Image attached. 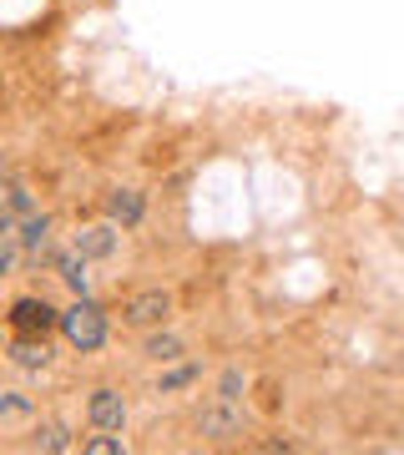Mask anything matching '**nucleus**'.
<instances>
[{"mask_svg": "<svg viewBox=\"0 0 404 455\" xmlns=\"http://www.w3.org/2000/svg\"><path fill=\"white\" fill-rule=\"evenodd\" d=\"M197 435L212 440V445L238 440V435H242V410H238V400H223V395H218L212 405L197 410Z\"/></svg>", "mask_w": 404, "mask_h": 455, "instance_id": "f03ea898", "label": "nucleus"}, {"mask_svg": "<svg viewBox=\"0 0 404 455\" xmlns=\"http://www.w3.org/2000/svg\"><path fill=\"white\" fill-rule=\"evenodd\" d=\"M26 410H31L26 395H0V420H5V415H26Z\"/></svg>", "mask_w": 404, "mask_h": 455, "instance_id": "f3484780", "label": "nucleus"}, {"mask_svg": "<svg viewBox=\"0 0 404 455\" xmlns=\"http://www.w3.org/2000/svg\"><path fill=\"white\" fill-rule=\"evenodd\" d=\"M172 319V293L167 289H142L127 299V309H122V324L131 329H157Z\"/></svg>", "mask_w": 404, "mask_h": 455, "instance_id": "7ed1b4c3", "label": "nucleus"}, {"mask_svg": "<svg viewBox=\"0 0 404 455\" xmlns=\"http://www.w3.org/2000/svg\"><path fill=\"white\" fill-rule=\"evenodd\" d=\"M142 212H147V203H142L137 188H112V193H107V218H112L116 228H137Z\"/></svg>", "mask_w": 404, "mask_h": 455, "instance_id": "423d86ee", "label": "nucleus"}, {"mask_svg": "<svg viewBox=\"0 0 404 455\" xmlns=\"http://www.w3.org/2000/svg\"><path fill=\"white\" fill-rule=\"evenodd\" d=\"M56 268H61L66 289L76 293V299H81V293H86V289H91V274H86V259H81L76 248H71V253H61V259H56Z\"/></svg>", "mask_w": 404, "mask_h": 455, "instance_id": "9b49d317", "label": "nucleus"}, {"mask_svg": "<svg viewBox=\"0 0 404 455\" xmlns=\"http://www.w3.org/2000/svg\"><path fill=\"white\" fill-rule=\"evenodd\" d=\"M0 208L11 212V218H31V212H36L31 188H26V182H16V178H5V182H0Z\"/></svg>", "mask_w": 404, "mask_h": 455, "instance_id": "9d476101", "label": "nucleus"}, {"mask_svg": "<svg viewBox=\"0 0 404 455\" xmlns=\"http://www.w3.org/2000/svg\"><path fill=\"white\" fill-rule=\"evenodd\" d=\"M31 451H46V455L71 451V430H66V425H41V430H36V440H31Z\"/></svg>", "mask_w": 404, "mask_h": 455, "instance_id": "ddd939ff", "label": "nucleus"}, {"mask_svg": "<svg viewBox=\"0 0 404 455\" xmlns=\"http://www.w3.org/2000/svg\"><path fill=\"white\" fill-rule=\"evenodd\" d=\"M16 243L26 248L31 259L46 253V248H51V218H46V212H41V218H36V212H31V218H20V223H16Z\"/></svg>", "mask_w": 404, "mask_h": 455, "instance_id": "6e6552de", "label": "nucleus"}, {"mask_svg": "<svg viewBox=\"0 0 404 455\" xmlns=\"http://www.w3.org/2000/svg\"><path fill=\"white\" fill-rule=\"evenodd\" d=\"M218 395H223V400H238V395H242V374H238V370H223V379H218Z\"/></svg>", "mask_w": 404, "mask_h": 455, "instance_id": "2eb2a0df", "label": "nucleus"}, {"mask_svg": "<svg viewBox=\"0 0 404 455\" xmlns=\"http://www.w3.org/2000/svg\"><path fill=\"white\" fill-rule=\"evenodd\" d=\"M11 359H16L20 370H46V364H51L46 334H26V339H16V344H11Z\"/></svg>", "mask_w": 404, "mask_h": 455, "instance_id": "1a4fd4ad", "label": "nucleus"}, {"mask_svg": "<svg viewBox=\"0 0 404 455\" xmlns=\"http://www.w3.org/2000/svg\"><path fill=\"white\" fill-rule=\"evenodd\" d=\"M61 334H66V344H71V349L91 355V349H101V344H107V314H101L97 304L81 293L76 304L61 314Z\"/></svg>", "mask_w": 404, "mask_h": 455, "instance_id": "f257e3e1", "label": "nucleus"}, {"mask_svg": "<svg viewBox=\"0 0 404 455\" xmlns=\"http://www.w3.org/2000/svg\"><path fill=\"white\" fill-rule=\"evenodd\" d=\"M11 263H16V253H11V243H0V278L11 274Z\"/></svg>", "mask_w": 404, "mask_h": 455, "instance_id": "a211bd4d", "label": "nucleus"}, {"mask_svg": "<svg viewBox=\"0 0 404 455\" xmlns=\"http://www.w3.org/2000/svg\"><path fill=\"white\" fill-rule=\"evenodd\" d=\"M11 324H16L20 334H51V329H61V314L51 309L46 299H16Z\"/></svg>", "mask_w": 404, "mask_h": 455, "instance_id": "20e7f679", "label": "nucleus"}, {"mask_svg": "<svg viewBox=\"0 0 404 455\" xmlns=\"http://www.w3.org/2000/svg\"><path fill=\"white\" fill-rule=\"evenodd\" d=\"M76 253L81 259H112L116 253V223H91L76 233Z\"/></svg>", "mask_w": 404, "mask_h": 455, "instance_id": "0eeeda50", "label": "nucleus"}, {"mask_svg": "<svg viewBox=\"0 0 404 455\" xmlns=\"http://www.w3.org/2000/svg\"><path fill=\"white\" fill-rule=\"evenodd\" d=\"M142 355L157 359V364H172V359H182V339H178V334H147Z\"/></svg>", "mask_w": 404, "mask_h": 455, "instance_id": "f8f14e48", "label": "nucleus"}, {"mask_svg": "<svg viewBox=\"0 0 404 455\" xmlns=\"http://www.w3.org/2000/svg\"><path fill=\"white\" fill-rule=\"evenodd\" d=\"M86 415H91L97 430H122V425H127V400H122L112 385H101V390H91V400H86Z\"/></svg>", "mask_w": 404, "mask_h": 455, "instance_id": "39448f33", "label": "nucleus"}, {"mask_svg": "<svg viewBox=\"0 0 404 455\" xmlns=\"http://www.w3.org/2000/svg\"><path fill=\"white\" fill-rule=\"evenodd\" d=\"M81 455H122V440H116V430H101V435L81 440Z\"/></svg>", "mask_w": 404, "mask_h": 455, "instance_id": "4468645a", "label": "nucleus"}, {"mask_svg": "<svg viewBox=\"0 0 404 455\" xmlns=\"http://www.w3.org/2000/svg\"><path fill=\"white\" fill-rule=\"evenodd\" d=\"M193 379H197V370H193V364H187V370H172L167 379H162V395H167V390H187Z\"/></svg>", "mask_w": 404, "mask_h": 455, "instance_id": "dca6fc26", "label": "nucleus"}, {"mask_svg": "<svg viewBox=\"0 0 404 455\" xmlns=\"http://www.w3.org/2000/svg\"><path fill=\"white\" fill-rule=\"evenodd\" d=\"M0 218H11V212H5V208H0Z\"/></svg>", "mask_w": 404, "mask_h": 455, "instance_id": "6ab92c4d", "label": "nucleus"}]
</instances>
